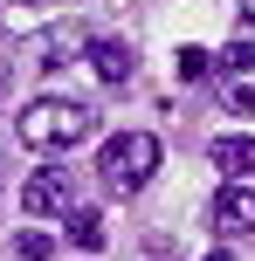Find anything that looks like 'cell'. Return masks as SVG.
I'll return each instance as SVG.
<instances>
[{
    "label": "cell",
    "instance_id": "6da1fadb",
    "mask_svg": "<svg viewBox=\"0 0 255 261\" xmlns=\"http://www.w3.org/2000/svg\"><path fill=\"white\" fill-rule=\"evenodd\" d=\"M14 138L28 151H76L83 138H97V110L76 103V96H35L14 124Z\"/></svg>",
    "mask_w": 255,
    "mask_h": 261
},
{
    "label": "cell",
    "instance_id": "7a4b0ae2",
    "mask_svg": "<svg viewBox=\"0 0 255 261\" xmlns=\"http://www.w3.org/2000/svg\"><path fill=\"white\" fill-rule=\"evenodd\" d=\"M159 138L152 130H124V138H110L104 144V158H97V172H104V186L110 193H145L152 186V172H159Z\"/></svg>",
    "mask_w": 255,
    "mask_h": 261
},
{
    "label": "cell",
    "instance_id": "3957f363",
    "mask_svg": "<svg viewBox=\"0 0 255 261\" xmlns=\"http://www.w3.org/2000/svg\"><path fill=\"white\" fill-rule=\"evenodd\" d=\"M214 90H221V103H228V110L255 117V41H235V48L214 62Z\"/></svg>",
    "mask_w": 255,
    "mask_h": 261
},
{
    "label": "cell",
    "instance_id": "277c9868",
    "mask_svg": "<svg viewBox=\"0 0 255 261\" xmlns=\"http://www.w3.org/2000/svg\"><path fill=\"white\" fill-rule=\"evenodd\" d=\"M69 206H76V186H69V172H62V165L28 172V186H21V213L49 220V213H69Z\"/></svg>",
    "mask_w": 255,
    "mask_h": 261
},
{
    "label": "cell",
    "instance_id": "5b68a950",
    "mask_svg": "<svg viewBox=\"0 0 255 261\" xmlns=\"http://www.w3.org/2000/svg\"><path fill=\"white\" fill-rule=\"evenodd\" d=\"M214 227L228 241H242V234H255V186H242V179H228L214 193Z\"/></svg>",
    "mask_w": 255,
    "mask_h": 261
},
{
    "label": "cell",
    "instance_id": "8992f818",
    "mask_svg": "<svg viewBox=\"0 0 255 261\" xmlns=\"http://www.w3.org/2000/svg\"><path fill=\"white\" fill-rule=\"evenodd\" d=\"M90 69H97V83H131V69H138V55H131V41H118V35H97L90 48Z\"/></svg>",
    "mask_w": 255,
    "mask_h": 261
},
{
    "label": "cell",
    "instance_id": "52a82bcc",
    "mask_svg": "<svg viewBox=\"0 0 255 261\" xmlns=\"http://www.w3.org/2000/svg\"><path fill=\"white\" fill-rule=\"evenodd\" d=\"M207 158H214V172L242 179V172H255V138H248V130H228V138L207 144Z\"/></svg>",
    "mask_w": 255,
    "mask_h": 261
},
{
    "label": "cell",
    "instance_id": "ba28073f",
    "mask_svg": "<svg viewBox=\"0 0 255 261\" xmlns=\"http://www.w3.org/2000/svg\"><path fill=\"white\" fill-rule=\"evenodd\" d=\"M69 241H76V248H104V213L97 206H69Z\"/></svg>",
    "mask_w": 255,
    "mask_h": 261
},
{
    "label": "cell",
    "instance_id": "9c48e42d",
    "mask_svg": "<svg viewBox=\"0 0 255 261\" xmlns=\"http://www.w3.org/2000/svg\"><path fill=\"white\" fill-rule=\"evenodd\" d=\"M173 69H179V83H200L207 69H214V55H207V48H179V55H173Z\"/></svg>",
    "mask_w": 255,
    "mask_h": 261
},
{
    "label": "cell",
    "instance_id": "30bf717a",
    "mask_svg": "<svg viewBox=\"0 0 255 261\" xmlns=\"http://www.w3.org/2000/svg\"><path fill=\"white\" fill-rule=\"evenodd\" d=\"M14 254H21V261H55V241L41 234V227H28V234L14 241Z\"/></svg>",
    "mask_w": 255,
    "mask_h": 261
},
{
    "label": "cell",
    "instance_id": "8fae6325",
    "mask_svg": "<svg viewBox=\"0 0 255 261\" xmlns=\"http://www.w3.org/2000/svg\"><path fill=\"white\" fill-rule=\"evenodd\" d=\"M207 261H235V254H228V248H214V254H207Z\"/></svg>",
    "mask_w": 255,
    "mask_h": 261
},
{
    "label": "cell",
    "instance_id": "7c38bea8",
    "mask_svg": "<svg viewBox=\"0 0 255 261\" xmlns=\"http://www.w3.org/2000/svg\"><path fill=\"white\" fill-rule=\"evenodd\" d=\"M7 76H14V69H7V62H0V90H7Z\"/></svg>",
    "mask_w": 255,
    "mask_h": 261
},
{
    "label": "cell",
    "instance_id": "4fadbf2b",
    "mask_svg": "<svg viewBox=\"0 0 255 261\" xmlns=\"http://www.w3.org/2000/svg\"><path fill=\"white\" fill-rule=\"evenodd\" d=\"M242 14H248V21H255V0H242Z\"/></svg>",
    "mask_w": 255,
    "mask_h": 261
}]
</instances>
